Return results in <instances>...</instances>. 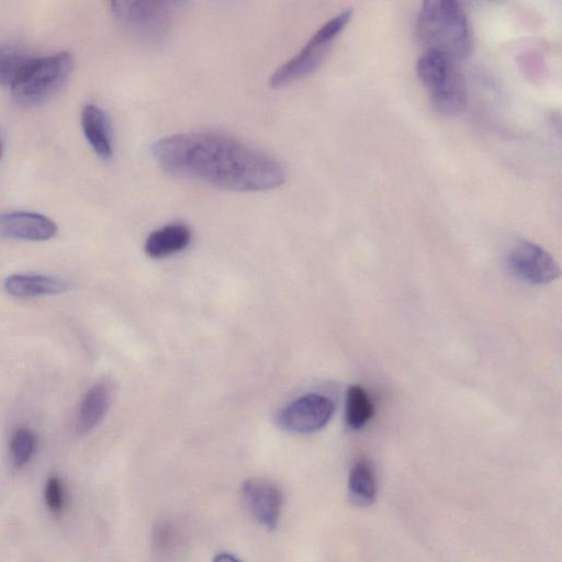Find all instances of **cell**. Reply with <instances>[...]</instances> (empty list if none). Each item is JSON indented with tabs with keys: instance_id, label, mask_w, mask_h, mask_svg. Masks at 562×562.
Instances as JSON below:
<instances>
[{
	"instance_id": "6da1fadb",
	"label": "cell",
	"mask_w": 562,
	"mask_h": 562,
	"mask_svg": "<svg viewBox=\"0 0 562 562\" xmlns=\"http://www.w3.org/2000/svg\"><path fill=\"white\" fill-rule=\"evenodd\" d=\"M168 173L234 191H267L285 181L282 164L235 137L193 132L162 137L150 148Z\"/></svg>"
},
{
	"instance_id": "7a4b0ae2",
	"label": "cell",
	"mask_w": 562,
	"mask_h": 562,
	"mask_svg": "<svg viewBox=\"0 0 562 562\" xmlns=\"http://www.w3.org/2000/svg\"><path fill=\"white\" fill-rule=\"evenodd\" d=\"M416 35L425 52L463 59L472 49L468 15L459 1L428 0L417 14Z\"/></svg>"
},
{
	"instance_id": "3957f363",
	"label": "cell",
	"mask_w": 562,
	"mask_h": 562,
	"mask_svg": "<svg viewBox=\"0 0 562 562\" xmlns=\"http://www.w3.org/2000/svg\"><path fill=\"white\" fill-rule=\"evenodd\" d=\"M416 74L438 113L454 116L464 110L467 86L456 60L438 53L424 52L416 63Z\"/></svg>"
},
{
	"instance_id": "277c9868",
	"label": "cell",
	"mask_w": 562,
	"mask_h": 562,
	"mask_svg": "<svg viewBox=\"0 0 562 562\" xmlns=\"http://www.w3.org/2000/svg\"><path fill=\"white\" fill-rule=\"evenodd\" d=\"M184 4L180 1H132L110 2L116 22L136 41L155 46L170 35L175 15Z\"/></svg>"
},
{
	"instance_id": "5b68a950",
	"label": "cell",
	"mask_w": 562,
	"mask_h": 562,
	"mask_svg": "<svg viewBox=\"0 0 562 562\" xmlns=\"http://www.w3.org/2000/svg\"><path fill=\"white\" fill-rule=\"evenodd\" d=\"M72 57L67 52L34 57L11 87L14 100L22 105H37L52 98L67 81Z\"/></svg>"
},
{
	"instance_id": "8992f818",
	"label": "cell",
	"mask_w": 562,
	"mask_h": 562,
	"mask_svg": "<svg viewBox=\"0 0 562 562\" xmlns=\"http://www.w3.org/2000/svg\"><path fill=\"white\" fill-rule=\"evenodd\" d=\"M351 18L352 11L344 10L324 23L296 55L273 71L270 86H286L315 71Z\"/></svg>"
},
{
	"instance_id": "52a82bcc",
	"label": "cell",
	"mask_w": 562,
	"mask_h": 562,
	"mask_svg": "<svg viewBox=\"0 0 562 562\" xmlns=\"http://www.w3.org/2000/svg\"><path fill=\"white\" fill-rule=\"evenodd\" d=\"M505 260L515 277L531 284H547L560 277V267L554 258L529 240L514 243Z\"/></svg>"
},
{
	"instance_id": "ba28073f",
	"label": "cell",
	"mask_w": 562,
	"mask_h": 562,
	"mask_svg": "<svg viewBox=\"0 0 562 562\" xmlns=\"http://www.w3.org/2000/svg\"><path fill=\"white\" fill-rule=\"evenodd\" d=\"M335 404L325 395L310 393L286 405L277 417L284 430L308 434L322 429L331 418Z\"/></svg>"
},
{
	"instance_id": "9c48e42d",
	"label": "cell",
	"mask_w": 562,
	"mask_h": 562,
	"mask_svg": "<svg viewBox=\"0 0 562 562\" xmlns=\"http://www.w3.org/2000/svg\"><path fill=\"white\" fill-rule=\"evenodd\" d=\"M241 496L247 509L258 524L268 529L277 527L283 495L274 483L261 477L248 479L243 483Z\"/></svg>"
},
{
	"instance_id": "30bf717a",
	"label": "cell",
	"mask_w": 562,
	"mask_h": 562,
	"mask_svg": "<svg viewBox=\"0 0 562 562\" xmlns=\"http://www.w3.org/2000/svg\"><path fill=\"white\" fill-rule=\"evenodd\" d=\"M56 223L40 213L12 211L0 214V235L16 240L45 241L57 234Z\"/></svg>"
},
{
	"instance_id": "8fae6325",
	"label": "cell",
	"mask_w": 562,
	"mask_h": 562,
	"mask_svg": "<svg viewBox=\"0 0 562 562\" xmlns=\"http://www.w3.org/2000/svg\"><path fill=\"white\" fill-rule=\"evenodd\" d=\"M81 128L97 156L103 160L113 156L111 124L103 109L93 103L86 104L81 111Z\"/></svg>"
},
{
	"instance_id": "7c38bea8",
	"label": "cell",
	"mask_w": 562,
	"mask_h": 562,
	"mask_svg": "<svg viewBox=\"0 0 562 562\" xmlns=\"http://www.w3.org/2000/svg\"><path fill=\"white\" fill-rule=\"evenodd\" d=\"M68 283L58 277L38 273H18L4 281L5 291L19 299H32L63 293Z\"/></svg>"
},
{
	"instance_id": "4fadbf2b",
	"label": "cell",
	"mask_w": 562,
	"mask_h": 562,
	"mask_svg": "<svg viewBox=\"0 0 562 562\" xmlns=\"http://www.w3.org/2000/svg\"><path fill=\"white\" fill-rule=\"evenodd\" d=\"M191 237V229L186 224H168L148 235L144 249L151 258H164L184 249Z\"/></svg>"
},
{
	"instance_id": "5bb4252c",
	"label": "cell",
	"mask_w": 562,
	"mask_h": 562,
	"mask_svg": "<svg viewBox=\"0 0 562 562\" xmlns=\"http://www.w3.org/2000/svg\"><path fill=\"white\" fill-rule=\"evenodd\" d=\"M110 404V392L104 383H95L82 396L77 415L76 430L87 434L103 419Z\"/></svg>"
},
{
	"instance_id": "9a60e30c",
	"label": "cell",
	"mask_w": 562,
	"mask_h": 562,
	"mask_svg": "<svg viewBox=\"0 0 562 562\" xmlns=\"http://www.w3.org/2000/svg\"><path fill=\"white\" fill-rule=\"evenodd\" d=\"M374 414L375 406L368 392L357 384L349 386L346 395L347 425L353 430L361 429Z\"/></svg>"
},
{
	"instance_id": "2e32d148",
	"label": "cell",
	"mask_w": 562,
	"mask_h": 562,
	"mask_svg": "<svg viewBox=\"0 0 562 562\" xmlns=\"http://www.w3.org/2000/svg\"><path fill=\"white\" fill-rule=\"evenodd\" d=\"M348 490L351 499L360 506L372 504L376 496V481L370 465L364 461L357 462L349 474Z\"/></svg>"
},
{
	"instance_id": "e0dca14e",
	"label": "cell",
	"mask_w": 562,
	"mask_h": 562,
	"mask_svg": "<svg viewBox=\"0 0 562 562\" xmlns=\"http://www.w3.org/2000/svg\"><path fill=\"white\" fill-rule=\"evenodd\" d=\"M33 59L34 56L21 47L0 46V86L12 87Z\"/></svg>"
},
{
	"instance_id": "ac0fdd59",
	"label": "cell",
	"mask_w": 562,
	"mask_h": 562,
	"mask_svg": "<svg viewBox=\"0 0 562 562\" xmlns=\"http://www.w3.org/2000/svg\"><path fill=\"white\" fill-rule=\"evenodd\" d=\"M37 446L35 432L27 427L18 428L10 440V458L12 464L20 469L33 457Z\"/></svg>"
},
{
	"instance_id": "d6986e66",
	"label": "cell",
	"mask_w": 562,
	"mask_h": 562,
	"mask_svg": "<svg viewBox=\"0 0 562 562\" xmlns=\"http://www.w3.org/2000/svg\"><path fill=\"white\" fill-rule=\"evenodd\" d=\"M44 498L49 510L59 515L66 502L65 487L63 482L57 476H50L44 488Z\"/></svg>"
},
{
	"instance_id": "ffe728a7",
	"label": "cell",
	"mask_w": 562,
	"mask_h": 562,
	"mask_svg": "<svg viewBox=\"0 0 562 562\" xmlns=\"http://www.w3.org/2000/svg\"><path fill=\"white\" fill-rule=\"evenodd\" d=\"M213 562H241L231 553L222 552L215 555Z\"/></svg>"
},
{
	"instance_id": "44dd1931",
	"label": "cell",
	"mask_w": 562,
	"mask_h": 562,
	"mask_svg": "<svg viewBox=\"0 0 562 562\" xmlns=\"http://www.w3.org/2000/svg\"><path fill=\"white\" fill-rule=\"evenodd\" d=\"M2 151H3V145H2L1 136H0V160H1V157H2Z\"/></svg>"
}]
</instances>
